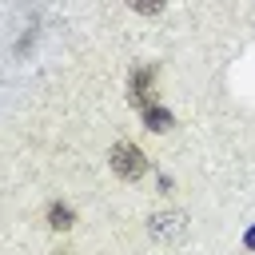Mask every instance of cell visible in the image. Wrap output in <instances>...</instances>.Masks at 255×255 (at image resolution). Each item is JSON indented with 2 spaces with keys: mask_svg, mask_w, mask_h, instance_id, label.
<instances>
[{
  "mask_svg": "<svg viewBox=\"0 0 255 255\" xmlns=\"http://www.w3.org/2000/svg\"><path fill=\"white\" fill-rule=\"evenodd\" d=\"M147 88H151V72L143 68V72H135V80H131V92H128V100H131V104H139V108H151V104H147Z\"/></svg>",
  "mask_w": 255,
  "mask_h": 255,
  "instance_id": "obj_2",
  "label": "cell"
},
{
  "mask_svg": "<svg viewBox=\"0 0 255 255\" xmlns=\"http://www.w3.org/2000/svg\"><path fill=\"white\" fill-rule=\"evenodd\" d=\"M143 167H147V159H143V151L135 143H116L112 147V171L116 175L135 179V175H143Z\"/></svg>",
  "mask_w": 255,
  "mask_h": 255,
  "instance_id": "obj_1",
  "label": "cell"
},
{
  "mask_svg": "<svg viewBox=\"0 0 255 255\" xmlns=\"http://www.w3.org/2000/svg\"><path fill=\"white\" fill-rule=\"evenodd\" d=\"M143 124H147L151 131H167V128H171V112H163V108H143Z\"/></svg>",
  "mask_w": 255,
  "mask_h": 255,
  "instance_id": "obj_3",
  "label": "cell"
},
{
  "mask_svg": "<svg viewBox=\"0 0 255 255\" xmlns=\"http://www.w3.org/2000/svg\"><path fill=\"white\" fill-rule=\"evenodd\" d=\"M48 219H52V227H60V231H64V227H72V211H68V207H60V203L48 211Z\"/></svg>",
  "mask_w": 255,
  "mask_h": 255,
  "instance_id": "obj_4",
  "label": "cell"
},
{
  "mask_svg": "<svg viewBox=\"0 0 255 255\" xmlns=\"http://www.w3.org/2000/svg\"><path fill=\"white\" fill-rule=\"evenodd\" d=\"M247 243H251V247H255V231H251V235H247Z\"/></svg>",
  "mask_w": 255,
  "mask_h": 255,
  "instance_id": "obj_5",
  "label": "cell"
}]
</instances>
